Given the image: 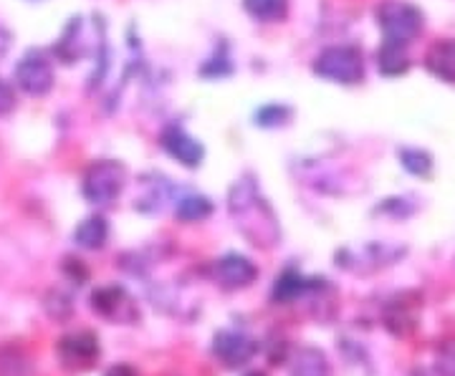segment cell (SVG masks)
Returning a JSON list of instances; mask_svg holds the SVG:
<instances>
[{"mask_svg": "<svg viewBox=\"0 0 455 376\" xmlns=\"http://www.w3.org/2000/svg\"><path fill=\"white\" fill-rule=\"evenodd\" d=\"M228 210L235 220V228L243 232V238L256 247H274L281 238L278 217L271 205L263 200L256 182L241 180L230 187Z\"/></svg>", "mask_w": 455, "mask_h": 376, "instance_id": "6da1fadb", "label": "cell"}, {"mask_svg": "<svg viewBox=\"0 0 455 376\" xmlns=\"http://www.w3.org/2000/svg\"><path fill=\"white\" fill-rule=\"evenodd\" d=\"M377 23L385 33L387 43L405 46L423 31V13H420V8H415L412 3H405V0H385L377 8Z\"/></svg>", "mask_w": 455, "mask_h": 376, "instance_id": "7a4b0ae2", "label": "cell"}, {"mask_svg": "<svg viewBox=\"0 0 455 376\" xmlns=\"http://www.w3.org/2000/svg\"><path fill=\"white\" fill-rule=\"evenodd\" d=\"M124 182H127L124 164L114 162V160H101V162H94L86 169L82 192L86 202H92V205H109L122 195Z\"/></svg>", "mask_w": 455, "mask_h": 376, "instance_id": "3957f363", "label": "cell"}, {"mask_svg": "<svg viewBox=\"0 0 455 376\" xmlns=\"http://www.w3.org/2000/svg\"><path fill=\"white\" fill-rule=\"evenodd\" d=\"M314 74L334 83H359L364 76L362 53L352 46H331L324 49L314 61Z\"/></svg>", "mask_w": 455, "mask_h": 376, "instance_id": "277c9868", "label": "cell"}, {"mask_svg": "<svg viewBox=\"0 0 455 376\" xmlns=\"http://www.w3.org/2000/svg\"><path fill=\"white\" fill-rule=\"evenodd\" d=\"M92 309L114 324H122V326H132L140 321V309L122 286H101L92 294Z\"/></svg>", "mask_w": 455, "mask_h": 376, "instance_id": "5b68a950", "label": "cell"}, {"mask_svg": "<svg viewBox=\"0 0 455 376\" xmlns=\"http://www.w3.org/2000/svg\"><path fill=\"white\" fill-rule=\"evenodd\" d=\"M101 354L99 349V339L92 331H76V333H66L59 341V359L66 369H89L94 366Z\"/></svg>", "mask_w": 455, "mask_h": 376, "instance_id": "8992f818", "label": "cell"}, {"mask_svg": "<svg viewBox=\"0 0 455 376\" xmlns=\"http://www.w3.org/2000/svg\"><path fill=\"white\" fill-rule=\"evenodd\" d=\"M256 351H259V344L243 331H218L212 336V354L230 369L245 366L256 356Z\"/></svg>", "mask_w": 455, "mask_h": 376, "instance_id": "52a82bcc", "label": "cell"}, {"mask_svg": "<svg viewBox=\"0 0 455 376\" xmlns=\"http://www.w3.org/2000/svg\"><path fill=\"white\" fill-rule=\"evenodd\" d=\"M16 83L18 89H23L31 97H46L53 89V68L44 56L28 53L18 61Z\"/></svg>", "mask_w": 455, "mask_h": 376, "instance_id": "ba28073f", "label": "cell"}, {"mask_svg": "<svg viewBox=\"0 0 455 376\" xmlns=\"http://www.w3.org/2000/svg\"><path fill=\"white\" fill-rule=\"evenodd\" d=\"M212 276L228 291H238V288H248L259 278V268L241 253H226L212 265Z\"/></svg>", "mask_w": 455, "mask_h": 376, "instance_id": "9c48e42d", "label": "cell"}, {"mask_svg": "<svg viewBox=\"0 0 455 376\" xmlns=\"http://www.w3.org/2000/svg\"><path fill=\"white\" fill-rule=\"evenodd\" d=\"M163 147L172 160H178L182 167H190V169L200 167L205 160V147L193 134H188L182 127H175V124L163 131Z\"/></svg>", "mask_w": 455, "mask_h": 376, "instance_id": "30bf717a", "label": "cell"}, {"mask_svg": "<svg viewBox=\"0 0 455 376\" xmlns=\"http://www.w3.org/2000/svg\"><path fill=\"white\" fill-rule=\"evenodd\" d=\"M427 71L445 83H455V38H445L433 43L425 56Z\"/></svg>", "mask_w": 455, "mask_h": 376, "instance_id": "8fae6325", "label": "cell"}, {"mask_svg": "<svg viewBox=\"0 0 455 376\" xmlns=\"http://www.w3.org/2000/svg\"><path fill=\"white\" fill-rule=\"evenodd\" d=\"M319 280H309L304 278L301 273H296V270H286V273H281L274 283V301L276 303H293V301H299L301 295H307L316 286Z\"/></svg>", "mask_w": 455, "mask_h": 376, "instance_id": "7c38bea8", "label": "cell"}, {"mask_svg": "<svg viewBox=\"0 0 455 376\" xmlns=\"http://www.w3.org/2000/svg\"><path fill=\"white\" fill-rule=\"evenodd\" d=\"M291 376H331V366L324 351L319 349H299L291 361Z\"/></svg>", "mask_w": 455, "mask_h": 376, "instance_id": "4fadbf2b", "label": "cell"}, {"mask_svg": "<svg viewBox=\"0 0 455 376\" xmlns=\"http://www.w3.org/2000/svg\"><path fill=\"white\" fill-rule=\"evenodd\" d=\"M74 240L82 247H86V250L104 247V243L109 240V225H107V220L101 215H92V217L82 220L76 225V230H74Z\"/></svg>", "mask_w": 455, "mask_h": 376, "instance_id": "5bb4252c", "label": "cell"}, {"mask_svg": "<svg viewBox=\"0 0 455 376\" xmlns=\"http://www.w3.org/2000/svg\"><path fill=\"white\" fill-rule=\"evenodd\" d=\"M385 326L390 328L395 336H407L418 326V309L405 301H395L385 309Z\"/></svg>", "mask_w": 455, "mask_h": 376, "instance_id": "9a60e30c", "label": "cell"}, {"mask_svg": "<svg viewBox=\"0 0 455 376\" xmlns=\"http://www.w3.org/2000/svg\"><path fill=\"white\" fill-rule=\"evenodd\" d=\"M377 66H379V71H382L385 76H400V74H405L407 66H410L405 46H400V43H387V41H385V46L377 53Z\"/></svg>", "mask_w": 455, "mask_h": 376, "instance_id": "2e32d148", "label": "cell"}, {"mask_svg": "<svg viewBox=\"0 0 455 376\" xmlns=\"http://www.w3.org/2000/svg\"><path fill=\"white\" fill-rule=\"evenodd\" d=\"M175 213H178L180 220H185V223H200V220L211 217L212 202L205 195H196V192H190V195L180 197Z\"/></svg>", "mask_w": 455, "mask_h": 376, "instance_id": "e0dca14e", "label": "cell"}, {"mask_svg": "<svg viewBox=\"0 0 455 376\" xmlns=\"http://www.w3.org/2000/svg\"><path fill=\"white\" fill-rule=\"evenodd\" d=\"M243 8L259 20H281L289 11V0H243Z\"/></svg>", "mask_w": 455, "mask_h": 376, "instance_id": "ac0fdd59", "label": "cell"}, {"mask_svg": "<svg viewBox=\"0 0 455 376\" xmlns=\"http://www.w3.org/2000/svg\"><path fill=\"white\" fill-rule=\"evenodd\" d=\"M400 162H403L407 172H412L418 177H427L430 169H433V160H430V154L423 152V149H403L400 152Z\"/></svg>", "mask_w": 455, "mask_h": 376, "instance_id": "d6986e66", "label": "cell"}, {"mask_svg": "<svg viewBox=\"0 0 455 376\" xmlns=\"http://www.w3.org/2000/svg\"><path fill=\"white\" fill-rule=\"evenodd\" d=\"M289 116H291L289 106L268 104V106H263L259 114H256V124H260V127H281V124L289 121Z\"/></svg>", "mask_w": 455, "mask_h": 376, "instance_id": "ffe728a7", "label": "cell"}, {"mask_svg": "<svg viewBox=\"0 0 455 376\" xmlns=\"http://www.w3.org/2000/svg\"><path fill=\"white\" fill-rule=\"evenodd\" d=\"M435 374L455 376V344L445 346V349L440 351L438 361H435Z\"/></svg>", "mask_w": 455, "mask_h": 376, "instance_id": "44dd1931", "label": "cell"}, {"mask_svg": "<svg viewBox=\"0 0 455 376\" xmlns=\"http://www.w3.org/2000/svg\"><path fill=\"white\" fill-rule=\"evenodd\" d=\"M16 109V89L5 79H0V116L11 114Z\"/></svg>", "mask_w": 455, "mask_h": 376, "instance_id": "7402d4cb", "label": "cell"}, {"mask_svg": "<svg viewBox=\"0 0 455 376\" xmlns=\"http://www.w3.org/2000/svg\"><path fill=\"white\" fill-rule=\"evenodd\" d=\"M107 376H140V374L132 369L130 364H116V366H112V369L107 372Z\"/></svg>", "mask_w": 455, "mask_h": 376, "instance_id": "603a6c76", "label": "cell"}, {"mask_svg": "<svg viewBox=\"0 0 455 376\" xmlns=\"http://www.w3.org/2000/svg\"><path fill=\"white\" fill-rule=\"evenodd\" d=\"M245 376H266L263 372H251V374H245Z\"/></svg>", "mask_w": 455, "mask_h": 376, "instance_id": "cb8c5ba5", "label": "cell"}, {"mask_svg": "<svg viewBox=\"0 0 455 376\" xmlns=\"http://www.w3.org/2000/svg\"><path fill=\"white\" fill-rule=\"evenodd\" d=\"M31 3H41V0H31Z\"/></svg>", "mask_w": 455, "mask_h": 376, "instance_id": "d4e9b609", "label": "cell"}]
</instances>
